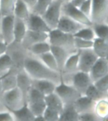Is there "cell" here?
Segmentation results:
<instances>
[{"instance_id":"6da1fadb","label":"cell","mask_w":108,"mask_h":121,"mask_svg":"<svg viewBox=\"0 0 108 121\" xmlns=\"http://www.w3.org/2000/svg\"><path fill=\"white\" fill-rule=\"evenodd\" d=\"M24 69L32 79L49 80L56 84L61 81L60 72L51 69L36 56L29 53L24 62Z\"/></svg>"},{"instance_id":"7a4b0ae2","label":"cell","mask_w":108,"mask_h":121,"mask_svg":"<svg viewBox=\"0 0 108 121\" xmlns=\"http://www.w3.org/2000/svg\"><path fill=\"white\" fill-rule=\"evenodd\" d=\"M48 41L52 46L63 48L71 54L78 52L75 46L74 36L61 31L58 29L51 30L49 32Z\"/></svg>"},{"instance_id":"3957f363","label":"cell","mask_w":108,"mask_h":121,"mask_svg":"<svg viewBox=\"0 0 108 121\" xmlns=\"http://www.w3.org/2000/svg\"><path fill=\"white\" fill-rule=\"evenodd\" d=\"M61 81L73 86L82 95H85L87 89L93 83L89 73L80 70L70 75H61Z\"/></svg>"},{"instance_id":"277c9868","label":"cell","mask_w":108,"mask_h":121,"mask_svg":"<svg viewBox=\"0 0 108 121\" xmlns=\"http://www.w3.org/2000/svg\"><path fill=\"white\" fill-rule=\"evenodd\" d=\"M0 100L5 107L11 112L20 109L27 103L22 92L18 87L4 92Z\"/></svg>"},{"instance_id":"5b68a950","label":"cell","mask_w":108,"mask_h":121,"mask_svg":"<svg viewBox=\"0 0 108 121\" xmlns=\"http://www.w3.org/2000/svg\"><path fill=\"white\" fill-rule=\"evenodd\" d=\"M6 53L12 60L13 63V69L16 71L24 69V62L29 52L26 48L22 45V43L13 41L8 45Z\"/></svg>"},{"instance_id":"8992f818","label":"cell","mask_w":108,"mask_h":121,"mask_svg":"<svg viewBox=\"0 0 108 121\" xmlns=\"http://www.w3.org/2000/svg\"><path fill=\"white\" fill-rule=\"evenodd\" d=\"M63 2L61 0H54L47 8V10L42 15L51 30L57 29L59 19L61 18V6Z\"/></svg>"},{"instance_id":"52a82bcc","label":"cell","mask_w":108,"mask_h":121,"mask_svg":"<svg viewBox=\"0 0 108 121\" xmlns=\"http://www.w3.org/2000/svg\"><path fill=\"white\" fill-rule=\"evenodd\" d=\"M55 93L59 96L65 105L73 104L82 95L73 86L65 83L63 81L56 86Z\"/></svg>"},{"instance_id":"ba28073f","label":"cell","mask_w":108,"mask_h":121,"mask_svg":"<svg viewBox=\"0 0 108 121\" xmlns=\"http://www.w3.org/2000/svg\"><path fill=\"white\" fill-rule=\"evenodd\" d=\"M61 13L63 15L76 20L86 26H92L91 19L83 14L79 8L75 6L70 1L63 2L61 6Z\"/></svg>"},{"instance_id":"9c48e42d","label":"cell","mask_w":108,"mask_h":121,"mask_svg":"<svg viewBox=\"0 0 108 121\" xmlns=\"http://www.w3.org/2000/svg\"><path fill=\"white\" fill-rule=\"evenodd\" d=\"M79 70L89 73L97 59V55L92 48L79 50Z\"/></svg>"},{"instance_id":"30bf717a","label":"cell","mask_w":108,"mask_h":121,"mask_svg":"<svg viewBox=\"0 0 108 121\" xmlns=\"http://www.w3.org/2000/svg\"><path fill=\"white\" fill-rule=\"evenodd\" d=\"M108 12V0H92L91 20L92 25L104 23Z\"/></svg>"},{"instance_id":"8fae6325","label":"cell","mask_w":108,"mask_h":121,"mask_svg":"<svg viewBox=\"0 0 108 121\" xmlns=\"http://www.w3.org/2000/svg\"><path fill=\"white\" fill-rule=\"evenodd\" d=\"M14 15L1 17L0 19V32L7 46L14 41Z\"/></svg>"},{"instance_id":"7c38bea8","label":"cell","mask_w":108,"mask_h":121,"mask_svg":"<svg viewBox=\"0 0 108 121\" xmlns=\"http://www.w3.org/2000/svg\"><path fill=\"white\" fill-rule=\"evenodd\" d=\"M85 26H86L83 25L76 20L70 18L69 17L62 14L61 18L59 19L57 29L60 30L61 31L74 36L80 30Z\"/></svg>"},{"instance_id":"4fadbf2b","label":"cell","mask_w":108,"mask_h":121,"mask_svg":"<svg viewBox=\"0 0 108 121\" xmlns=\"http://www.w3.org/2000/svg\"><path fill=\"white\" fill-rule=\"evenodd\" d=\"M26 24L27 29L31 30L47 33L51 30L42 16L32 12L26 21Z\"/></svg>"},{"instance_id":"5bb4252c","label":"cell","mask_w":108,"mask_h":121,"mask_svg":"<svg viewBox=\"0 0 108 121\" xmlns=\"http://www.w3.org/2000/svg\"><path fill=\"white\" fill-rule=\"evenodd\" d=\"M48 39L49 33L47 32H39L27 29L22 44L24 46V48L27 50L30 46L34 44L40 42L48 41Z\"/></svg>"},{"instance_id":"9a60e30c","label":"cell","mask_w":108,"mask_h":121,"mask_svg":"<svg viewBox=\"0 0 108 121\" xmlns=\"http://www.w3.org/2000/svg\"><path fill=\"white\" fill-rule=\"evenodd\" d=\"M108 73V61L106 58H99L89 72L93 83Z\"/></svg>"},{"instance_id":"2e32d148","label":"cell","mask_w":108,"mask_h":121,"mask_svg":"<svg viewBox=\"0 0 108 121\" xmlns=\"http://www.w3.org/2000/svg\"><path fill=\"white\" fill-rule=\"evenodd\" d=\"M17 87L20 89L24 95L27 103V96L30 87L32 86V79L24 69L19 70L17 74Z\"/></svg>"},{"instance_id":"e0dca14e","label":"cell","mask_w":108,"mask_h":121,"mask_svg":"<svg viewBox=\"0 0 108 121\" xmlns=\"http://www.w3.org/2000/svg\"><path fill=\"white\" fill-rule=\"evenodd\" d=\"M95 104L96 102L94 101L85 95H81L73 103L79 115L88 112L94 111Z\"/></svg>"},{"instance_id":"ac0fdd59","label":"cell","mask_w":108,"mask_h":121,"mask_svg":"<svg viewBox=\"0 0 108 121\" xmlns=\"http://www.w3.org/2000/svg\"><path fill=\"white\" fill-rule=\"evenodd\" d=\"M57 85L58 84L54 82L49 80L32 79V86L38 89L44 96H47L55 92Z\"/></svg>"},{"instance_id":"d6986e66","label":"cell","mask_w":108,"mask_h":121,"mask_svg":"<svg viewBox=\"0 0 108 121\" xmlns=\"http://www.w3.org/2000/svg\"><path fill=\"white\" fill-rule=\"evenodd\" d=\"M17 72L12 69L8 73L0 78V82L3 93L17 87Z\"/></svg>"},{"instance_id":"ffe728a7","label":"cell","mask_w":108,"mask_h":121,"mask_svg":"<svg viewBox=\"0 0 108 121\" xmlns=\"http://www.w3.org/2000/svg\"><path fill=\"white\" fill-rule=\"evenodd\" d=\"M77 71H79V52L69 56L61 70V75H70Z\"/></svg>"},{"instance_id":"44dd1931","label":"cell","mask_w":108,"mask_h":121,"mask_svg":"<svg viewBox=\"0 0 108 121\" xmlns=\"http://www.w3.org/2000/svg\"><path fill=\"white\" fill-rule=\"evenodd\" d=\"M51 52L55 58L58 65L59 72L61 73L67 59L71 54L70 53L68 52H67L66 50H65L63 48H59L58 46H52V45H51Z\"/></svg>"},{"instance_id":"7402d4cb","label":"cell","mask_w":108,"mask_h":121,"mask_svg":"<svg viewBox=\"0 0 108 121\" xmlns=\"http://www.w3.org/2000/svg\"><path fill=\"white\" fill-rule=\"evenodd\" d=\"M27 30L25 20L15 17L14 21V41L22 43Z\"/></svg>"},{"instance_id":"603a6c76","label":"cell","mask_w":108,"mask_h":121,"mask_svg":"<svg viewBox=\"0 0 108 121\" xmlns=\"http://www.w3.org/2000/svg\"><path fill=\"white\" fill-rule=\"evenodd\" d=\"M59 121H79V113L73 104L64 106L59 116Z\"/></svg>"},{"instance_id":"cb8c5ba5","label":"cell","mask_w":108,"mask_h":121,"mask_svg":"<svg viewBox=\"0 0 108 121\" xmlns=\"http://www.w3.org/2000/svg\"><path fill=\"white\" fill-rule=\"evenodd\" d=\"M45 101L47 107L54 110L58 112L59 113H61V112L63 111L65 105L59 96L55 92L45 96Z\"/></svg>"},{"instance_id":"d4e9b609","label":"cell","mask_w":108,"mask_h":121,"mask_svg":"<svg viewBox=\"0 0 108 121\" xmlns=\"http://www.w3.org/2000/svg\"><path fill=\"white\" fill-rule=\"evenodd\" d=\"M15 121H34L35 115L26 103L20 109L12 112Z\"/></svg>"},{"instance_id":"484cf974","label":"cell","mask_w":108,"mask_h":121,"mask_svg":"<svg viewBox=\"0 0 108 121\" xmlns=\"http://www.w3.org/2000/svg\"><path fill=\"white\" fill-rule=\"evenodd\" d=\"M92 49L99 58H106L108 54V41L96 38L94 40Z\"/></svg>"},{"instance_id":"4316f807","label":"cell","mask_w":108,"mask_h":121,"mask_svg":"<svg viewBox=\"0 0 108 121\" xmlns=\"http://www.w3.org/2000/svg\"><path fill=\"white\" fill-rule=\"evenodd\" d=\"M30 13L31 12L29 8L22 0H17L14 10V16L21 18L26 22Z\"/></svg>"},{"instance_id":"83f0119b","label":"cell","mask_w":108,"mask_h":121,"mask_svg":"<svg viewBox=\"0 0 108 121\" xmlns=\"http://www.w3.org/2000/svg\"><path fill=\"white\" fill-rule=\"evenodd\" d=\"M28 52L34 56H39L51 51V44L49 41L40 42L32 45L27 49Z\"/></svg>"},{"instance_id":"f1b7e54d","label":"cell","mask_w":108,"mask_h":121,"mask_svg":"<svg viewBox=\"0 0 108 121\" xmlns=\"http://www.w3.org/2000/svg\"><path fill=\"white\" fill-rule=\"evenodd\" d=\"M85 95H86L87 97L91 98L95 102H97L100 99L106 98L107 93L101 91L94 84L92 83L88 87V89H87Z\"/></svg>"},{"instance_id":"f546056e","label":"cell","mask_w":108,"mask_h":121,"mask_svg":"<svg viewBox=\"0 0 108 121\" xmlns=\"http://www.w3.org/2000/svg\"><path fill=\"white\" fill-rule=\"evenodd\" d=\"M17 0H0L1 17L14 15Z\"/></svg>"},{"instance_id":"4dcf8cb0","label":"cell","mask_w":108,"mask_h":121,"mask_svg":"<svg viewBox=\"0 0 108 121\" xmlns=\"http://www.w3.org/2000/svg\"><path fill=\"white\" fill-rule=\"evenodd\" d=\"M36 56L51 69L54 70V71L60 72L56 60L51 51L42 54V55H40L39 56Z\"/></svg>"},{"instance_id":"1f68e13d","label":"cell","mask_w":108,"mask_h":121,"mask_svg":"<svg viewBox=\"0 0 108 121\" xmlns=\"http://www.w3.org/2000/svg\"><path fill=\"white\" fill-rule=\"evenodd\" d=\"M94 112L100 118V121H102L108 115V100L107 98L102 99L96 102Z\"/></svg>"},{"instance_id":"d6a6232c","label":"cell","mask_w":108,"mask_h":121,"mask_svg":"<svg viewBox=\"0 0 108 121\" xmlns=\"http://www.w3.org/2000/svg\"><path fill=\"white\" fill-rule=\"evenodd\" d=\"M13 68V63L8 54L0 56V78L7 73Z\"/></svg>"},{"instance_id":"836d02e7","label":"cell","mask_w":108,"mask_h":121,"mask_svg":"<svg viewBox=\"0 0 108 121\" xmlns=\"http://www.w3.org/2000/svg\"><path fill=\"white\" fill-rule=\"evenodd\" d=\"M74 36L88 41H94L96 38L92 26H85L83 27L77 34H75Z\"/></svg>"},{"instance_id":"e575fe53","label":"cell","mask_w":108,"mask_h":121,"mask_svg":"<svg viewBox=\"0 0 108 121\" xmlns=\"http://www.w3.org/2000/svg\"><path fill=\"white\" fill-rule=\"evenodd\" d=\"M30 108L32 112L35 115V117H37L40 115H43V113L47 107L45 99L42 101L33 102L31 103H27Z\"/></svg>"},{"instance_id":"d590c367","label":"cell","mask_w":108,"mask_h":121,"mask_svg":"<svg viewBox=\"0 0 108 121\" xmlns=\"http://www.w3.org/2000/svg\"><path fill=\"white\" fill-rule=\"evenodd\" d=\"M96 38H99L108 41V24L106 23L92 25Z\"/></svg>"},{"instance_id":"8d00e7d4","label":"cell","mask_w":108,"mask_h":121,"mask_svg":"<svg viewBox=\"0 0 108 121\" xmlns=\"http://www.w3.org/2000/svg\"><path fill=\"white\" fill-rule=\"evenodd\" d=\"M53 1L54 0H38L37 4L32 11V13L42 16Z\"/></svg>"},{"instance_id":"74e56055","label":"cell","mask_w":108,"mask_h":121,"mask_svg":"<svg viewBox=\"0 0 108 121\" xmlns=\"http://www.w3.org/2000/svg\"><path fill=\"white\" fill-rule=\"evenodd\" d=\"M60 113L54 110L46 107L43 113L45 121H59Z\"/></svg>"},{"instance_id":"f35d334b","label":"cell","mask_w":108,"mask_h":121,"mask_svg":"<svg viewBox=\"0 0 108 121\" xmlns=\"http://www.w3.org/2000/svg\"><path fill=\"white\" fill-rule=\"evenodd\" d=\"M93 43L94 41H88V40L75 37V46L78 50L92 48Z\"/></svg>"},{"instance_id":"ab89813d","label":"cell","mask_w":108,"mask_h":121,"mask_svg":"<svg viewBox=\"0 0 108 121\" xmlns=\"http://www.w3.org/2000/svg\"><path fill=\"white\" fill-rule=\"evenodd\" d=\"M79 121H101L94 111L88 112L79 115Z\"/></svg>"},{"instance_id":"60d3db41","label":"cell","mask_w":108,"mask_h":121,"mask_svg":"<svg viewBox=\"0 0 108 121\" xmlns=\"http://www.w3.org/2000/svg\"><path fill=\"white\" fill-rule=\"evenodd\" d=\"M99 89L102 91L108 93V73L104 75V77L100 78V79L94 83Z\"/></svg>"},{"instance_id":"b9f144b4","label":"cell","mask_w":108,"mask_h":121,"mask_svg":"<svg viewBox=\"0 0 108 121\" xmlns=\"http://www.w3.org/2000/svg\"><path fill=\"white\" fill-rule=\"evenodd\" d=\"M79 9L83 13L85 14L87 17L91 19L92 13V0H86L79 7Z\"/></svg>"},{"instance_id":"7bdbcfd3","label":"cell","mask_w":108,"mask_h":121,"mask_svg":"<svg viewBox=\"0 0 108 121\" xmlns=\"http://www.w3.org/2000/svg\"><path fill=\"white\" fill-rule=\"evenodd\" d=\"M0 121H15L12 112L6 110L0 112Z\"/></svg>"},{"instance_id":"ee69618b","label":"cell","mask_w":108,"mask_h":121,"mask_svg":"<svg viewBox=\"0 0 108 121\" xmlns=\"http://www.w3.org/2000/svg\"><path fill=\"white\" fill-rule=\"evenodd\" d=\"M28 6V8H29L30 12L33 10L34 7L35 6L37 3L38 0H22Z\"/></svg>"},{"instance_id":"f6af8a7d","label":"cell","mask_w":108,"mask_h":121,"mask_svg":"<svg viewBox=\"0 0 108 121\" xmlns=\"http://www.w3.org/2000/svg\"><path fill=\"white\" fill-rule=\"evenodd\" d=\"M7 45L3 41L0 42V56L6 53L7 50Z\"/></svg>"},{"instance_id":"bcb514c9","label":"cell","mask_w":108,"mask_h":121,"mask_svg":"<svg viewBox=\"0 0 108 121\" xmlns=\"http://www.w3.org/2000/svg\"><path fill=\"white\" fill-rule=\"evenodd\" d=\"M85 1H86V0H71L70 2L75 6L79 8V7Z\"/></svg>"},{"instance_id":"7dc6e473","label":"cell","mask_w":108,"mask_h":121,"mask_svg":"<svg viewBox=\"0 0 108 121\" xmlns=\"http://www.w3.org/2000/svg\"><path fill=\"white\" fill-rule=\"evenodd\" d=\"M34 121H45V120H44L43 115H40V116L35 117Z\"/></svg>"},{"instance_id":"c3c4849f","label":"cell","mask_w":108,"mask_h":121,"mask_svg":"<svg viewBox=\"0 0 108 121\" xmlns=\"http://www.w3.org/2000/svg\"><path fill=\"white\" fill-rule=\"evenodd\" d=\"M3 93V91L2 86H1V82H0V98H1V95H2Z\"/></svg>"},{"instance_id":"681fc988","label":"cell","mask_w":108,"mask_h":121,"mask_svg":"<svg viewBox=\"0 0 108 121\" xmlns=\"http://www.w3.org/2000/svg\"><path fill=\"white\" fill-rule=\"evenodd\" d=\"M104 23H106V24H108V14H107V16L106 17V19L104 20Z\"/></svg>"},{"instance_id":"f907efd6","label":"cell","mask_w":108,"mask_h":121,"mask_svg":"<svg viewBox=\"0 0 108 121\" xmlns=\"http://www.w3.org/2000/svg\"><path fill=\"white\" fill-rule=\"evenodd\" d=\"M102 121H108V115L106 116L105 118H104L103 120H102Z\"/></svg>"},{"instance_id":"816d5d0a","label":"cell","mask_w":108,"mask_h":121,"mask_svg":"<svg viewBox=\"0 0 108 121\" xmlns=\"http://www.w3.org/2000/svg\"><path fill=\"white\" fill-rule=\"evenodd\" d=\"M1 41H3L2 36H1V32H0V42Z\"/></svg>"},{"instance_id":"f5cc1de1","label":"cell","mask_w":108,"mask_h":121,"mask_svg":"<svg viewBox=\"0 0 108 121\" xmlns=\"http://www.w3.org/2000/svg\"><path fill=\"white\" fill-rule=\"evenodd\" d=\"M62 2H66V1H70L71 0H61Z\"/></svg>"},{"instance_id":"db71d44e","label":"cell","mask_w":108,"mask_h":121,"mask_svg":"<svg viewBox=\"0 0 108 121\" xmlns=\"http://www.w3.org/2000/svg\"><path fill=\"white\" fill-rule=\"evenodd\" d=\"M106 60H108V55H107V56H106Z\"/></svg>"},{"instance_id":"11a10c76","label":"cell","mask_w":108,"mask_h":121,"mask_svg":"<svg viewBox=\"0 0 108 121\" xmlns=\"http://www.w3.org/2000/svg\"><path fill=\"white\" fill-rule=\"evenodd\" d=\"M107 98V99L108 100V93H107V98Z\"/></svg>"},{"instance_id":"9f6ffc18","label":"cell","mask_w":108,"mask_h":121,"mask_svg":"<svg viewBox=\"0 0 108 121\" xmlns=\"http://www.w3.org/2000/svg\"><path fill=\"white\" fill-rule=\"evenodd\" d=\"M1 15H0V19H1Z\"/></svg>"}]
</instances>
